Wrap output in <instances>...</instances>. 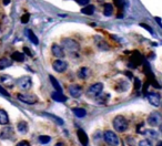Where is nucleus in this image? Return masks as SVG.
<instances>
[{
    "instance_id": "obj_28",
    "label": "nucleus",
    "mask_w": 162,
    "mask_h": 146,
    "mask_svg": "<svg viewBox=\"0 0 162 146\" xmlns=\"http://www.w3.org/2000/svg\"><path fill=\"white\" fill-rule=\"evenodd\" d=\"M113 2H114V6L119 8V9H121L123 8V3H124V0H113Z\"/></svg>"
},
{
    "instance_id": "obj_23",
    "label": "nucleus",
    "mask_w": 162,
    "mask_h": 146,
    "mask_svg": "<svg viewBox=\"0 0 162 146\" xmlns=\"http://www.w3.org/2000/svg\"><path fill=\"white\" fill-rule=\"evenodd\" d=\"M88 75H89V69L88 67H83L78 71V76L80 79H86V78H88Z\"/></svg>"
},
{
    "instance_id": "obj_9",
    "label": "nucleus",
    "mask_w": 162,
    "mask_h": 146,
    "mask_svg": "<svg viewBox=\"0 0 162 146\" xmlns=\"http://www.w3.org/2000/svg\"><path fill=\"white\" fill-rule=\"evenodd\" d=\"M68 91H69V94L72 97H74V99H78L82 94V88L77 84L70 85V88L68 89Z\"/></svg>"
},
{
    "instance_id": "obj_39",
    "label": "nucleus",
    "mask_w": 162,
    "mask_h": 146,
    "mask_svg": "<svg viewBox=\"0 0 162 146\" xmlns=\"http://www.w3.org/2000/svg\"><path fill=\"white\" fill-rule=\"evenodd\" d=\"M156 146H162V140H160V142L156 144Z\"/></svg>"
},
{
    "instance_id": "obj_26",
    "label": "nucleus",
    "mask_w": 162,
    "mask_h": 146,
    "mask_svg": "<svg viewBox=\"0 0 162 146\" xmlns=\"http://www.w3.org/2000/svg\"><path fill=\"white\" fill-rule=\"evenodd\" d=\"M38 140H39V143H41V144H48L51 140V137L48 136V135H40Z\"/></svg>"
},
{
    "instance_id": "obj_32",
    "label": "nucleus",
    "mask_w": 162,
    "mask_h": 146,
    "mask_svg": "<svg viewBox=\"0 0 162 146\" xmlns=\"http://www.w3.org/2000/svg\"><path fill=\"white\" fill-rule=\"evenodd\" d=\"M78 1L79 5H81V6H86V5H88L89 3L90 0H77Z\"/></svg>"
},
{
    "instance_id": "obj_30",
    "label": "nucleus",
    "mask_w": 162,
    "mask_h": 146,
    "mask_svg": "<svg viewBox=\"0 0 162 146\" xmlns=\"http://www.w3.org/2000/svg\"><path fill=\"white\" fill-rule=\"evenodd\" d=\"M139 146H152V144L150 143V140H142L139 143Z\"/></svg>"
},
{
    "instance_id": "obj_7",
    "label": "nucleus",
    "mask_w": 162,
    "mask_h": 146,
    "mask_svg": "<svg viewBox=\"0 0 162 146\" xmlns=\"http://www.w3.org/2000/svg\"><path fill=\"white\" fill-rule=\"evenodd\" d=\"M102 90H103V84L102 83H95V84H92L88 89L87 93H88L89 96H95L97 97V96L100 95Z\"/></svg>"
},
{
    "instance_id": "obj_4",
    "label": "nucleus",
    "mask_w": 162,
    "mask_h": 146,
    "mask_svg": "<svg viewBox=\"0 0 162 146\" xmlns=\"http://www.w3.org/2000/svg\"><path fill=\"white\" fill-rule=\"evenodd\" d=\"M18 100L21 101L22 103H26V104H29V105H32V104H36L38 102V97L34 94H29V93H20L18 94Z\"/></svg>"
},
{
    "instance_id": "obj_19",
    "label": "nucleus",
    "mask_w": 162,
    "mask_h": 146,
    "mask_svg": "<svg viewBox=\"0 0 162 146\" xmlns=\"http://www.w3.org/2000/svg\"><path fill=\"white\" fill-rule=\"evenodd\" d=\"M9 123V116L5 110L0 108V124L1 125H7Z\"/></svg>"
},
{
    "instance_id": "obj_1",
    "label": "nucleus",
    "mask_w": 162,
    "mask_h": 146,
    "mask_svg": "<svg viewBox=\"0 0 162 146\" xmlns=\"http://www.w3.org/2000/svg\"><path fill=\"white\" fill-rule=\"evenodd\" d=\"M128 121L126 120V117H123L121 115H118L113 120V127L118 132H124L128 129Z\"/></svg>"
},
{
    "instance_id": "obj_38",
    "label": "nucleus",
    "mask_w": 162,
    "mask_h": 146,
    "mask_svg": "<svg viewBox=\"0 0 162 146\" xmlns=\"http://www.w3.org/2000/svg\"><path fill=\"white\" fill-rule=\"evenodd\" d=\"M55 146H66V144H65V143H62V142H59V143H57Z\"/></svg>"
},
{
    "instance_id": "obj_41",
    "label": "nucleus",
    "mask_w": 162,
    "mask_h": 146,
    "mask_svg": "<svg viewBox=\"0 0 162 146\" xmlns=\"http://www.w3.org/2000/svg\"><path fill=\"white\" fill-rule=\"evenodd\" d=\"M0 32H1V30H0Z\"/></svg>"
},
{
    "instance_id": "obj_13",
    "label": "nucleus",
    "mask_w": 162,
    "mask_h": 146,
    "mask_svg": "<svg viewBox=\"0 0 162 146\" xmlns=\"http://www.w3.org/2000/svg\"><path fill=\"white\" fill-rule=\"evenodd\" d=\"M77 136H78L79 142L83 146H87V144H88V136H87L83 129H78L77 131Z\"/></svg>"
},
{
    "instance_id": "obj_33",
    "label": "nucleus",
    "mask_w": 162,
    "mask_h": 146,
    "mask_svg": "<svg viewBox=\"0 0 162 146\" xmlns=\"http://www.w3.org/2000/svg\"><path fill=\"white\" fill-rule=\"evenodd\" d=\"M0 93H1L2 95H5V96H9V93H8V92H7V91L4 89L1 85H0Z\"/></svg>"
},
{
    "instance_id": "obj_25",
    "label": "nucleus",
    "mask_w": 162,
    "mask_h": 146,
    "mask_svg": "<svg viewBox=\"0 0 162 146\" xmlns=\"http://www.w3.org/2000/svg\"><path fill=\"white\" fill-rule=\"evenodd\" d=\"M112 12H113V6L110 5V3H106V5H104V10H103L104 16L110 17V16L112 15Z\"/></svg>"
},
{
    "instance_id": "obj_12",
    "label": "nucleus",
    "mask_w": 162,
    "mask_h": 146,
    "mask_svg": "<svg viewBox=\"0 0 162 146\" xmlns=\"http://www.w3.org/2000/svg\"><path fill=\"white\" fill-rule=\"evenodd\" d=\"M51 51H52V54L58 58V59H62L65 58V51H63V48L60 47L58 44H53L51 47Z\"/></svg>"
},
{
    "instance_id": "obj_27",
    "label": "nucleus",
    "mask_w": 162,
    "mask_h": 146,
    "mask_svg": "<svg viewBox=\"0 0 162 146\" xmlns=\"http://www.w3.org/2000/svg\"><path fill=\"white\" fill-rule=\"evenodd\" d=\"M45 115H46V116H48V117L52 118V120H55V122H56L57 124H59V125H62V124H63V121H62L60 117H57L56 115H52V114H48V113H46Z\"/></svg>"
},
{
    "instance_id": "obj_36",
    "label": "nucleus",
    "mask_w": 162,
    "mask_h": 146,
    "mask_svg": "<svg viewBox=\"0 0 162 146\" xmlns=\"http://www.w3.org/2000/svg\"><path fill=\"white\" fill-rule=\"evenodd\" d=\"M134 88H135V89H137V90H138V89H140V86H141V85H140V80H138V79H135V82H134Z\"/></svg>"
},
{
    "instance_id": "obj_35",
    "label": "nucleus",
    "mask_w": 162,
    "mask_h": 146,
    "mask_svg": "<svg viewBox=\"0 0 162 146\" xmlns=\"http://www.w3.org/2000/svg\"><path fill=\"white\" fill-rule=\"evenodd\" d=\"M23 51H25V53H26L27 56H32V53L30 52V50H29V48H26V47H25V48H23Z\"/></svg>"
},
{
    "instance_id": "obj_22",
    "label": "nucleus",
    "mask_w": 162,
    "mask_h": 146,
    "mask_svg": "<svg viewBox=\"0 0 162 146\" xmlns=\"http://www.w3.org/2000/svg\"><path fill=\"white\" fill-rule=\"evenodd\" d=\"M49 79H50V82H51V84H52V86L55 88V90L57 91V92H60V93H62V88H61V85L59 84V82L57 81L52 75H50L49 76Z\"/></svg>"
},
{
    "instance_id": "obj_18",
    "label": "nucleus",
    "mask_w": 162,
    "mask_h": 146,
    "mask_svg": "<svg viewBox=\"0 0 162 146\" xmlns=\"http://www.w3.org/2000/svg\"><path fill=\"white\" fill-rule=\"evenodd\" d=\"M17 129L21 134H26V133H28V129H29L28 123L25 122V121H20L17 125Z\"/></svg>"
},
{
    "instance_id": "obj_31",
    "label": "nucleus",
    "mask_w": 162,
    "mask_h": 146,
    "mask_svg": "<svg viewBox=\"0 0 162 146\" xmlns=\"http://www.w3.org/2000/svg\"><path fill=\"white\" fill-rule=\"evenodd\" d=\"M16 146H30V143L27 142V140H21V142H19Z\"/></svg>"
},
{
    "instance_id": "obj_20",
    "label": "nucleus",
    "mask_w": 162,
    "mask_h": 146,
    "mask_svg": "<svg viewBox=\"0 0 162 146\" xmlns=\"http://www.w3.org/2000/svg\"><path fill=\"white\" fill-rule=\"evenodd\" d=\"M72 112H73V114L79 118L84 117V116L87 115V111H86L84 108H81V107H74V108H72Z\"/></svg>"
},
{
    "instance_id": "obj_10",
    "label": "nucleus",
    "mask_w": 162,
    "mask_h": 146,
    "mask_svg": "<svg viewBox=\"0 0 162 146\" xmlns=\"http://www.w3.org/2000/svg\"><path fill=\"white\" fill-rule=\"evenodd\" d=\"M0 82L5 86H8V88H12L13 85L16 84V80L13 79L10 75H7V74H4V75H0Z\"/></svg>"
},
{
    "instance_id": "obj_5",
    "label": "nucleus",
    "mask_w": 162,
    "mask_h": 146,
    "mask_svg": "<svg viewBox=\"0 0 162 146\" xmlns=\"http://www.w3.org/2000/svg\"><path fill=\"white\" fill-rule=\"evenodd\" d=\"M62 44H63V48L68 50L69 52H78L79 49H80V47H79L78 42H76L74 40L72 39H65L62 41Z\"/></svg>"
},
{
    "instance_id": "obj_17",
    "label": "nucleus",
    "mask_w": 162,
    "mask_h": 146,
    "mask_svg": "<svg viewBox=\"0 0 162 146\" xmlns=\"http://www.w3.org/2000/svg\"><path fill=\"white\" fill-rule=\"evenodd\" d=\"M26 35L28 37V39L34 43V44H36V45H38V43H39V40H38V38H37V35L30 30V29H26Z\"/></svg>"
},
{
    "instance_id": "obj_29",
    "label": "nucleus",
    "mask_w": 162,
    "mask_h": 146,
    "mask_svg": "<svg viewBox=\"0 0 162 146\" xmlns=\"http://www.w3.org/2000/svg\"><path fill=\"white\" fill-rule=\"evenodd\" d=\"M29 19H30V15L29 13H25L22 17H21V23H23V24L28 23Z\"/></svg>"
},
{
    "instance_id": "obj_24",
    "label": "nucleus",
    "mask_w": 162,
    "mask_h": 146,
    "mask_svg": "<svg viewBox=\"0 0 162 146\" xmlns=\"http://www.w3.org/2000/svg\"><path fill=\"white\" fill-rule=\"evenodd\" d=\"M81 12H82L83 15L91 16V15H93V12H95V6H92V5L86 6L84 8H82V9H81Z\"/></svg>"
},
{
    "instance_id": "obj_16",
    "label": "nucleus",
    "mask_w": 162,
    "mask_h": 146,
    "mask_svg": "<svg viewBox=\"0 0 162 146\" xmlns=\"http://www.w3.org/2000/svg\"><path fill=\"white\" fill-rule=\"evenodd\" d=\"M51 99L52 100H55V101L57 102H60V103H63V102L67 101V96H65L62 93H60V92H53L52 94H51Z\"/></svg>"
},
{
    "instance_id": "obj_6",
    "label": "nucleus",
    "mask_w": 162,
    "mask_h": 146,
    "mask_svg": "<svg viewBox=\"0 0 162 146\" xmlns=\"http://www.w3.org/2000/svg\"><path fill=\"white\" fill-rule=\"evenodd\" d=\"M161 122H162V115L160 113L153 112L148 116V124H149L150 126H153V127H154V126H158Z\"/></svg>"
},
{
    "instance_id": "obj_11",
    "label": "nucleus",
    "mask_w": 162,
    "mask_h": 146,
    "mask_svg": "<svg viewBox=\"0 0 162 146\" xmlns=\"http://www.w3.org/2000/svg\"><path fill=\"white\" fill-rule=\"evenodd\" d=\"M148 101L150 102L153 106H159L161 103V96L158 93H148Z\"/></svg>"
},
{
    "instance_id": "obj_21",
    "label": "nucleus",
    "mask_w": 162,
    "mask_h": 146,
    "mask_svg": "<svg viewBox=\"0 0 162 146\" xmlns=\"http://www.w3.org/2000/svg\"><path fill=\"white\" fill-rule=\"evenodd\" d=\"M11 59L13 60V61L23 62L25 61V56H23L21 52H18V51H16V52H13V53L11 54Z\"/></svg>"
},
{
    "instance_id": "obj_2",
    "label": "nucleus",
    "mask_w": 162,
    "mask_h": 146,
    "mask_svg": "<svg viewBox=\"0 0 162 146\" xmlns=\"http://www.w3.org/2000/svg\"><path fill=\"white\" fill-rule=\"evenodd\" d=\"M103 140H106V143L110 146H118L119 145V137L117 134L112 131H106L103 134Z\"/></svg>"
},
{
    "instance_id": "obj_14",
    "label": "nucleus",
    "mask_w": 162,
    "mask_h": 146,
    "mask_svg": "<svg viewBox=\"0 0 162 146\" xmlns=\"http://www.w3.org/2000/svg\"><path fill=\"white\" fill-rule=\"evenodd\" d=\"M12 136H13V129H12V127H5V129H2L1 133H0V137L4 138V140L11 138Z\"/></svg>"
},
{
    "instance_id": "obj_15",
    "label": "nucleus",
    "mask_w": 162,
    "mask_h": 146,
    "mask_svg": "<svg viewBox=\"0 0 162 146\" xmlns=\"http://www.w3.org/2000/svg\"><path fill=\"white\" fill-rule=\"evenodd\" d=\"M13 60L11 58H1L0 59V70H5L7 67H11Z\"/></svg>"
},
{
    "instance_id": "obj_34",
    "label": "nucleus",
    "mask_w": 162,
    "mask_h": 146,
    "mask_svg": "<svg viewBox=\"0 0 162 146\" xmlns=\"http://www.w3.org/2000/svg\"><path fill=\"white\" fill-rule=\"evenodd\" d=\"M140 26H141V27H143V28L147 29V30H148V31H149L150 33H153V32H152V29H151L150 27H149V26H147V24H144V23H140Z\"/></svg>"
},
{
    "instance_id": "obj_40",
    "label": "nucleus",
    "mask_w": 162,
    "mask_h": 146,
    "mask_svg": "<svg viewBox=\"0 0 162 146\" xmlns=\"http://www.w3.org/2000/svg\"><path fill=\"white\" fill-rule=\"evenodd\" d=\"M160 129H161V132H162V125H161V126H160Z\"/></svg>"
},
{
    "instance_id": "obj_8",
    "label": "nucleus",
    "mask_w": 162,
    "mask_h": 146,
    "mask_svg": "<svg viewBox=\"0 0 162 146\" xmlns=\"http://www.w3.org/2000/svg\"><path fill=\"white\" fill-rule=\"evenodd\" d=\"M52 67H53V70L58 73H62L67 70L68 67V63L63 60H56V61L52 63Z\"/></svg>"
},
{
    "instance_id": "obj_3",
    "label": "nucleus",
    "mask_w": 162,
    "mask_h": 146,
    "mask_svg": "<svg viewBox=\"0 0 162 146\" xmlns=\"http://www.w3.org/2000/svg\"><path fill=\"white\" fill-rule=\"evenodd\" d=\"M16 84L23 91H27L29 90L30 88H31V85H32V81H31V78L30 76H21V78H19L18 80H16Z\"/></svg>"
},
{
    "instance_id": "obj_37",
    "label": "nucleus",
    "mask_w": 162,
    "mask_h": 146,
    "mask_svg": "<svg viewBox=\"0 0 162 146\" xmlns=\"http://www.w3.org/2000/svg\"><path fill=\"white\" fill-rule=\"evenodd\" d=\"M2 1H4V5H5V6H8V5L10 3L11 0H2Z\"/></svg>"
}]
</instances>
